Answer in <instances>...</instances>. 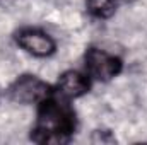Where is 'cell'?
<instances>
[{"mask_svg": "<svg viewBox=\"0 0 147 145\" xmlns=\"http://www.w3.org/2000/svg\"><path fill=\"white\" fill-rule=\"evenodd\" d=\"M84 65L86 73L99 82H110L116 75H120L123 63L118 56L110 55L105 50L99 48H89L84 55Z\"/></svg>", "mask_w": 147, "mask_h": 145, "instance_id": "cell-3", "label": "cell"}, {"mask_svg": "<svg viewBox=\"0 0 147 145\" xmlns=\"http://www.w3.org/2000/svg\"><path fill=\"white\" fill-rule=\"evenodd\" d=\"M53 94V89L36 75H22L14 80L7 91L10 101L17 104H39Z\"/></svg>", "mask_w": 147, "mask_h": 145, "instance_id": "cell-2", "label": "cell"}, {"mask_svg": "<svg viewBox=\"0 0 147 145\" xmlns=\"http://www.w3.org/2000/svg\"><path fill=\"white\" fill-rule=\"evenodd\" d=\"M91 89V77L87 73L77 72V70H67L60 75L57 82V91L65 99H77L84 94H87Z\"/></svg>", "mask_w": 147, "mask_h": 145, "instance_id": "cell-5", "label": "cell"}, {"mask_svg": "<svg viewBox=\"0 0 147 145\" xmlns=\"http://www.w3.org/2000/svg\"><path fill=\"white\" fill-rule=\"evenodd\" d=\"M75 132V113L69 99L53 91L38 104V118L31 138L38 144H65Z\"/></svg>", "mask_w": 147, "mask_h": 145, "instance_id": "cell-1", "label": "cell"}, {"mask_svg": "<svg viewBox=\"0 0 147 145\" xmlns=\"http://www.w3.org/2000/svg\"><path fill=\"white\" fill-rule=\"evenodd\" d=\"M86 7L92 17L110 19L118 7V2L116 0H86Z\"/></svg>", "mask_w": 147, "mask_h": 145, "instance_id": "cell-6", "label": "cell"}, {"mask_svg": "<svg viewBox=\"0 0 147 145\" xmlns=\"http://www.w3.org/2000/svg\"><path fill=\"white\" fill-rule=\"evenodd\" d=\"M118 3H127V2H134V0H116Z\"/></svg>", "mask_w": 147, "mask_h": 145, "instance_id": "cell-7", "label": "cell"}, {"mask_svg": "<svg viewBox=\"0 0 147 145\" xmlns=\"http://www.w3.org/2000/svg\"><path fill=\"white\" fill-rule=\"evenodd\" d=\"M16 43L19 44V48H22L26 53L38 56V58H46L50 55L55 53L57 44L53 41V38L48 33L41 31V29H21L16 34Z\"/></svg>", "mask_w": 147, "mask_h": 145, "instance_id": "cell-4", "label": "cell"}]
</instances>
